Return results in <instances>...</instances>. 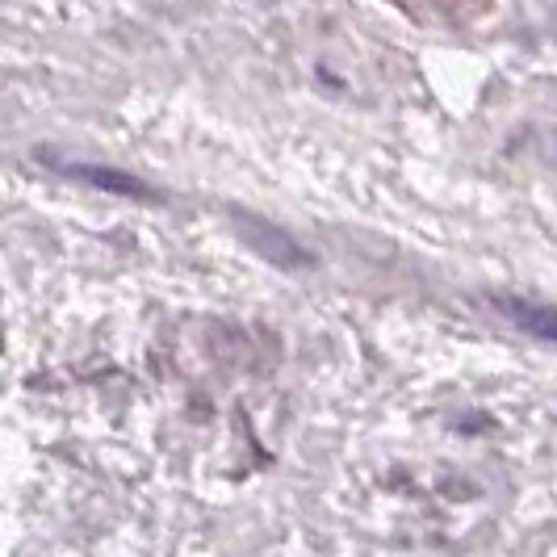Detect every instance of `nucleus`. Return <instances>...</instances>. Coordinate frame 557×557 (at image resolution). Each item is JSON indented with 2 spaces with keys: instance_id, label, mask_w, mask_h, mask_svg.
<instances>
[{
  "instance_id": "nucleus-1",
  "label": "nucleus",
  "mask_w": 557,
  "mask_h": 557,
  "mask_svg": "<svg viewBox=\"0 0 557 557\" xmlns=\"http://www.w3.org/2000/svg\"><path fill=\"white\" fill-rule=\"evenodd\" d=\"M47 164L55 168V172H63V176H72V181H81V185H92V189H101V194H113V197H139V201H156V189H151V185H143L139 176L122 172V168L76 164V160H51V156H47Z\"/></svg>"
},
{
  "instance_id": "nucleus-2",
  "label": "nucleus",
  "mask_w": 557,
  "mask_h": 557,
  "mask_svg": "<svg viewBox=\"0 0 557 557\" xmlns=\"http://www.w3.org/2000/svg\"><path fill=\"white\" fill-rule=\"evenodd\" d=\"M239 231H244V239H251V248L260 251L264 260H273V264H281V269H310L314 264V256H310L307 248H298L281 226H269L260 223V219H239Z\"/></svg>"
},
{
  "instance_id": "nucleus-3",
  "label": "nucleus",
  "mask_w": 557,
  "mask_h": 557,
  "mask_svg": "<svg viewBox=\"0 0 557 557\" xmlns=\"http://www.w3.org/2000/svg\"><path fill=\"white\" fill-rule=\"evenodd\" d=\"M491 307L499 310L511 327H520V332L536 335V339H549V344H557V307L532 302V298H507V294L491 298Z\"/></svg>"
}]
</instances>
